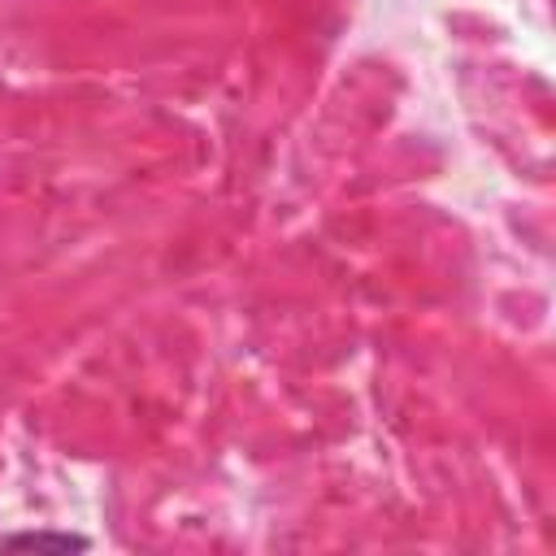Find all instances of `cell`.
<instances>
[{
    "label": "cell",
    "instance_id": "6da1fadb",
    "mask_svg": "<svg viewBox=\"0 0 556 556\" xmlns=\"http://www.w3.org/2000/svg\"><path fill=\"white\" fill-rule=\"evenodd\" d=\"M4 547H61V552H83L87 539L83 534H13V539H4Z\"/></svg>",
    "mask_w": 556,
    "mask_h": 556
}]
</instances>
